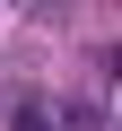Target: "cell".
<instances>
[{"mask_svg": "<svg viewBox=\"0 0 122 131\" xmlns=\"http://www.w3.org/2000/svg\"><path fill=\"white\" fill-rule=\"evenodd\" d=\"M9 131H52V114H44V105H35V96H26V105H18V114H9Z\"/></svg>", "mask_w": 122, "mask_h": 131, "instance_id": "cell-1", "label": "cell"}]
</instances>
